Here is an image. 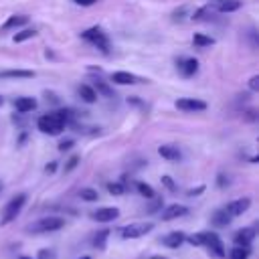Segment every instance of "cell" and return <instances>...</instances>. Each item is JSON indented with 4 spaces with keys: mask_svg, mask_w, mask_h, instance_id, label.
<instances>
[{
    "mask_svg": "<svg viewBox=\"0 0 259 259\" xmlns=\"http://www.w3.org/2000/svg\"><path fill=\"white\" fill-rule=\"evenodd\" d=\"M79 259H91V257H87V255H85V257H79Z\"/></svg>",
    "mask_w": 259,
    "mask_h": 259,
    "instance_id": "cell-41",
    "label": "cell"
},
{
    "mask_svg": "<svg viewBox=\"0 0 259 259\" xmlns=\"http://www.w3.org/2000/svg\"><path fill=\"white\" fill-rule=\"evenodd\" d=\"M136 190H138L142 196H146V198H154V196H156L154 188H152L148 182H136Z\"/></svg>",
    "mask_w": 259,
    "mask_h": 259,
    "instance_id": "cell-26",
    "label": "cell"
},
{
    "mask_svg": "<svg viewBox=\"0 0 259 259\" xmlns=\"http://www.w3.org/2000/svg\"><path fill=\"white\" fill-rule=\"evenodd\" d=\"M249 206H251V198H249V196H243V198L231 200V202L225 206V212L233 219V217H239V214H243L245 210H249Z\"/></svg>",
    "mask_w": 259,
    "mask_h": 259,
    "instance_id": "cell-10",
    "label": "cell"
},
{
    "mask_svg": "<svg viewBox=\"0 0 259 259\" xmlns=\"http://www.w3.org/2000/svg\"><path fill=\"white\" fill-rule=\"evenodd\" d=\"M14 107L18 113H28L36 107V99L34 97H16L14 99Z\"/></svg>",
    "mask_w": 259,
    "mask_h": 259,
    "instance_id": "cell-18",
    "label": "cell"
},
{
    "mask_svg": "<svg viewBox=\"0 0 259 259\" xmlns=\"http://www.w3.org/2000/svg\"><path fill=\"white\" fill-rule=\"evenodd\" d=\"M158 154H160L164 160H168V162H178V160H182V152L178 150V146H172V144H162V146H158Z\"/></svg>",
    "mask_w": 259,
    "mask_h": 259,
    "instance_id": "cell-13",
    "label": "cell"
},
{
    "mask_svg": "<svg viewBox=\"0 0 259 259\" xmlns=\"http://www.w3.org/2000/svg\"><path fill=\"white\" fill-rule=\"evenodd\" d=\"M249 89L251 91H259V75H253L249 79Z\"/></svg>",
    "mask_w": 259,
    "mask_h": 259,
    "instance_id": "cell-34",
    "label": "cell"
},
{
    "mask_svg": "<svg viewBox=\"0 0 259 259\" xmlns=\"http://www.w3.org/2000/svg\"><path fill=\"white\" fill-rule=\"evenodd\" d=\"M249 253H251V249L249 247H235V249H231L229 251V259H247L249 257Z\"/></svg>",
    "mask_w": 259,
    "mask_h": 259,
    "instance_id": "cell-25",
    "label": "cell"
},
{
    "mask_svg": "<svg viewBox=\"0 0 259 259\" xmlns=\"http://www.w3.org/2000/svg\"><path fill=\"white\" fill-rule=\"evenodd\" d=\"M160 182H162V184H164L168 190H172V192L176 190V182H174L170 176H162V178H160Z\"/></svg>",
    "mask_w": 259,
    "mask_h": 259,
    "instance_id": "cell-31",
    "label": "cell"
},
{
    "mask_svg": "<svg viewBox=\"0 0 259 259\" xmlns=\"http://www.w3.org/2000/svg\"><path fill=\"white\" fill-rule=\"evenodd\" d=\"M65 227V219L63 217H42L36 219L34 223H30L26 227L28 233H51V231H59Z\"/></svg>",
    "mask_w": 259,
    "mask_h": 259,
    "instance_id": "cell-3",
    "label": "cell"
},
{
    "mask_svg": "<svg viewBox=\"0 0 259 259\" xmlns=\"http://www.w3.org/2000/svg\"><path fill=\"white\" fill-rule=\"evenodd\" d=\"M241 4H243L241 0H223V2L214 4V10L217 12H235L241 8Z\"/></svg>",
    "mask_w": 259,
    "mask_h": 259,
    "instance_id": "cell-20",
    "label": "cell"
},
{
    "mask_svg": "<svg viewBox=\"0 0 259 259\" xmlns=\"http://www.w3.org/2000/svg\"><path fill=\"white\" fill-rule=\"evenodd\" d=\"M111 81L117 85H140V83H146L148 79L127 73V71H115V73H111Z\"/></svg>",
    "mask_w": 259,
    "mask_h": 259,
    "instance_id": "cell-9",
    "label": "cell"
},
{
    "mask_svg": "<svg viewBox=\"0 0 259 259\" xmlns=\"http://www.w3.org/2000/svg\"><path fill=\"white\" fill-rule=\"evenodd\" d=\"M204 190V186H198V188H192V190H188V196H198L200 192Z\"/></svg>",
    "mask_w": 259,
    "mask_h": 259,
    "instance_id": "cell-38",
    "label": "cell"
},
{
    "mask_svg": "<svg viewBox=\"0 0 259 259\" xmlns=\"http://www.w3.org/2000/svg\"><path fill=\"white\" fill-rule=\"evenodd\" d=\"M188 212V208L184 204H168L164 210H162V221H174V219H180Z\"/></svg>",
    "mask_w": 259,
    "mask_h": 259,
    "instance_id": "cell-14",
    "label": "cell"
},
{
    "mask_svg": "<svg viewBox=\"0 0 259 259\" xmlns=\"http://www.w3.org/2000/svg\"><path fill=\"white\" fill-rule=\"evenodd\" d=\"M77 6H91V4H95L97 0H73Z\"/></svg>",
    "mask_w": 259,
    "mask_h": 259,
    "instance_id": "cell-37",
    "label": "cell"
},
{
    "mask_svg": "<svg viewBox=\"0 0 259 259\" xmlns=\"http://www.w3.org/2000/svg\"><path fill=\"white\" fill-rule=\"evenodd\" d=\"M107 237H109V231H107V229L99 231V233L93 237V245H95L97 249H103V247H105V241H107Z\"/></svg>",
    "mask_w": 259,
    "mask_h": 259,
    "instance_id": "cell-28",
    "label": "cell"
},
{
    "mask_svg": "<svg viewBox=\"0 0 259 259\" xmlns=\"http://www.w3.org/2000/svg\"><path fill=\"white\" fill-rule=\"evenodd\" d=\"M152 259H164V257H152Z\"/></svg>",
    "mask_w": 259,
    "mask_h": 259,
    "instance_id": "cell-42",
    "label": "cell"
},
{
    "mask_svg": "<svg viewBox=\"0 0 259 259\" xmlns=\"http://www.w3.org/2000/svg\"><path fill=\"white\" fill-rule=\"evenodd\" d=\"M107 190H109V194H113V196H121V194L125 192V186H123L121 182H109V184H107Z\"/></svg>",
    "mask_w": 259,
    "mask_h": 259,
    "instance_id": "cell-29",
    "label": "cell"
},
{
    "mask_svg": "<svg viewBox=\"0 0 259 259\" xmlns=\"http://www.w3.org/2000/svg\"><path fill=\"white\" fill-rule=\"evenodd\" d=\"M184 233L182 231H172V233H168L164 239H162V245H166V247H170V249H178L182 243H184Z\"/></svg>",
    "mask_w": 259,
    "mask_h": 259,
    "instance_id": "cell-16",
    "label": "cell"
},
{
    "mask_svg": "<svg viewBox=\"0 0 259 259\" xmlns=\"http://www.w3.org/2000/svg\"><path fill=\"white\" fill-rule=\"evenodd\" d=\"M0 190H2V182H0Z\"/></svg>",
    "mask_w": 259,
    "mask_h": 259,
    "instance_id": "cell-43",
    "label": "cell"
},
{
    "mask_svg": "<svg viewBox=\"0 0 259 259\" xmlns=\"http://www.w3.org/2000/svg\"><path fill=\"white\" fill-rule=\"evenodd\" d=\"M91 87L95 89V93H97V95L101 93L103 97H115V95H113V91H111V87H109L105 81H95Z\"/></svg>",
    "mask_w": 259,
    "mask_h": 259,
    "instance_id": "cell-22",
    "label": "cell"
},
{
    "mask_svg": "<svg viewBox=\"0 0 259 259\" xmlns=\"http://www.w3.org/2000/svg\"><path fill=\"white\" fill-rule=\"evenodd\" d=\"M73 146H75L73 140H63V142L59 144V152H67V150H71Z\"/></svg>",
    "mask_w": 259,
    "mask_h": 259,
    "instance_id": "cell-33",
    "label": "cell"
},
{
    "mask_svg": "<svg viewBox=\"0 0 259 259\" xmlns=\"http://www.w3.org/2000/svg\"><path fill=\"white\" fill-rule=\"evenodd\" d=\"M77 91H79V97H81L85 103H95V101H97V97H99V95L95 93V89H93L91 85H87V83L79 85V89H77Z\"/></svg>",
    "mask_w": 259,
    "mask_h": 259,
    "instance_id": "cell-19",
    "label": "cell"
},
{
    "mask_svg": "<svg viewBox=\"0 0 259 259\" xmlns=\"http://www.w3.org/2000/svg\"><path fill=\"white\" fill-rule=\"evenodd\" d=\"M24 202H26V194H24V192H20V194L12 196V198L6 202L4 210H2V219H0V225H8V223H12V221H14V219L20 214V210H22Z\"/></svg>",
    "mask_w": 259,
    "mask_h": 259,
    "instance_id": "cell-4",
    "label": "cell"
},
{
    "mask_svg": "<svg viewBox=\"0 0 259 259\" xmlns=\"http://www.w3.org/2000/svg\"><path fill=\"white\" fill-rule=\"evenodd\" d=\"M176 69L182 77H194L198 73V61L194 57H180L176 61Z\"/></svg>",
    "mask_w": 259,
    "mask_h": 259,
    "instance_id": "cell-7",
    "label": "cell"
},
{
    "mask_svg": "<svg viewBox=\"0 0 259 259\" xmlns=\"http://www.w3.org/2000/svg\"><path fill=\"white\" fill-rule=\"evenodd\" d=\"M36 36V28H22L14 34V42H24L28 38H34Z\"/></svg>",
    "mask_w": 259,
    "mask_h": 259,
    "instance_id": "cell-23",
    "label": "cell"
},
{
    "mask_svg": "<svg viewBox=\"0 0 259 259\" xmlns=\"http://www.w3.org/2000/svg\"><path fill=\"white\" fill-rule=\"evenodd\" d=\"M176 109L186 111V113H196V111H204L206 103L194 97H182V99H176Z\"/></svg>",
    "mask_w": 259,
    "mask_h": 259,
    "instance_id": "cell-8",
    "label": "cell"
},
{
    "mask_svg": "<svg viewBox=\"0 0 259 259\" xmlns=\"http://www.w3.org/2000/svg\"><path fill=\"white\" fill-rule=\"evenodd\" d=\"M77 164H79V156H71L65 164V172H71L73 168H77Z\"/></svg>",
    "mask_w": 259,
    "mask_h": 259,
    "instance_id": "cell-30",
    "label": "cell"
},
{
    "mask_svg": "<svg viewBox=\"0 0 259 259\" xmlns=\"http://www.w3.org/2000/svg\"><path fill=\"white\" fill-rule=\"evenodd\" d=\"M34 71H26V69H8V71H0V79H32Z\"/></svg>",
    "mask_w": 259,
    "mask_h": 259,
    "instance_id": "cell-17",
    "label": "cell"
},
{
    "mask_svg": "<svg viewBox=\"0 0 259 259\" xmlns=\"http://www.w3.org/2000/svg\"><path fill=\"white\" fill-rule=\"evenodd\" d=\"M81 38H83V40H87L89 45H93L95 49H99L103 55H107V53H109V49H111L109 38H107V34L103 32V28H101V26L85 28V30L81 32Z\"/></svg>",
    "mask_w": 259,
    "mask_h": 259,
    "instance_id": "cell-2",
    "label": "cell"
},
{
    "mask_svg": "<svg viewBox=\"0 0 259 259\" xmlns=\"http://www.w3.org/2000/svg\"><path fill=\"white\" fill-rule=\"evenodd\" d=\"M212 223H214L217 227H227V225L231 223V217L225 212V208H221V210H217V212L212 214Z\"/></svg>",
    "mask_w": 259,
    "mask_h": 259,
    "instance_id": "cell-24",
    "label": "cell"
},
{
    "mask_svg": "<svg viewBox=\"0 0 259 259\" xmlns=\"http://www.w3.org/2000/svg\"><path fill=\"white\" fill-rule=\"evenodd\" d=\"M91 217L95 221H99V223H109V221H115L119 217V208H115V206H101Z\"/></svg>",
    "mask_w": 259,
    "mask_h": 259,
    "instance_id": "cell-11",
    "label": "cell"
},
{
    "mask_svg": "<svg viewBox=\"0 0 259 259\" xmlns=\"http://www.w3.org/2000/svg\"><path fill=\"white\" fill-rule=\"evenodd\" d=\"M55 170H57V162H49V164L45 166V172H47V174H53Z\"/></svg>",
    "mask_w": 259,
    "mask_h": 259,
    "instance_id": "cell-36",
    "label": "cell"
},
{
    "mask_svg": "<svg viewBox=\"0 0 259 259\" xmlns=\"http://www.w3.org/2000/svg\"><path fill=\"white\" fill-rule=\"evenodd\" d=\"M152 229H154L152 223H132V225L121 227L119 229V235H121V239H140L146 233H150Z\"/></svg>",
    "mask_w": 259,
    "mask_h": 259,
    "instance_id": "cell-6",
    "label": "cell"
},
{
    "mask_svg": "<svg viewBox=\"0 0 259 259\" xmlns=\"http://www.w3.org/2000/svg\"><path fill=\"white\" fill-rule=\"evenodd\" d=\"M24 24H28V16H24V14H14V16H8V18H6V22L0 26V32H10V30H16V28H20V26H24Z\"/></svg>",
    "mask_w": 259,
    "mask_h": 259,
    "instance_id": "cell-12",
    "label": "cell"
},
{
    "mask_svg": "<svg viewBox=\"0 0 259 259\" xmlns=\"http://www.w3.org/2000/svg\"><path fill=\"white\" fill-rule=\"evenodd\" d=\"M38 259H57V255H55L53 249H40L38 251Z\"/></svg>",
    "mask_w": 259,
    "mask_h": 259,
    "instance_id": "cell-32",
    "label": "cell"
},
{
    "mask_svg": "<svg viewBox=\"0 0 259 259\" xmlns=\"http://www.w3.org/2000/svg\"><path fill=\"white\" fill-rule=\"evenodd\" d=\"M219 2H223V0H210V4L214 6V4H219Z\"/></svg>",
    "mask_w": 259,
    "mask_h": 259,
    "instance_id": "cell-39",
    "label": "cell"
},
{
    "mask_svg": "<svg viewBox=\"0 0 259 259\" xmlns=\"http://www.w3.org/2000/svg\"><path fill=\"white\" fill-rule=\"evenodd\" d=\"M217 184H219L221 188H225V186L229 184V176H225V174H219V178H217Z\"/></svg>",
    "mask_w": 259,
    "mask_h": 259,
    "instance_id": "cell-35",
    "label": "cell"
},
{
    "mask_svg": "<svg viewBox=\"0 0 259 259\" xmlns=\"http://www.w3.org/2000/svg\"><path fill=\"white\" fill-rule=\"evenodd\" d=\"M79 196H81V200H87V202H95L99 198V194H97L95 188H81L79 190Z\"/></svg>",
    "mask_w": 259,
    "mask_h": 259,
    "instance_id": "cell-27",
    "label": "cell"
},
{
    "mask_svg": "<svg viewBox=\"0 0 259 259\" xmlns=\"http://www.w3.org/2000/svg\"><path fill=\"white\" fill-rule=\"evenodd\" d=\"M65 125H67V111H51L36 119V127L49 136H59L65 130Z\"/></svg>",
    "mask_w": 259,
    "mask_h": 259,
    "instance_id": "cell-1",
    "label": "cell"
},
{
    "mask_svg": "<svg viewBox=\"0 0 259 259\" xmlns=\"http://www.w3.org/2000/svg\"><path fill=\"white\" fill-rule=\"evenodd\" d=\"M0 105H2V97H0Z\"/></svg>",
    "mask_w": 259,
    "mask_h": 259,
    "instance_id": "cell-44",
    "label": "cell"
},
{
    "mask_svg": "<svg viewBox=\"0 0 259 259\" xmlns=\"http://www.w3.org/2000/svg\"><path fill=\"white\" fill-rule=\"evenodd\" d=\"M192 45L198 47V49H204V47L214 45V38H212V36H206V34H202V32H196V34L192 36Z\"/></svg>",
    "mask_w": 259,
    "mask_h": 259,
    "instance_id": "cell-21",
    "label": "cell"
},
{
    "mask_svg": "<svg viewBox=\"0 0 259 259\" xmlns=\"http://www.w3.org/2000/svg\"><path fill=\"white\" fill-rule=\"evenodd\" d=\"M235 243L239 245V247H249L251 243H253V239H255V231L253 229H239L237 233H235Z\"/></svg>",
    "mask_w": 259,
    "mask_h": 259,
    "instance_id": "cell-15",
    "label": "cell"
},
{
    "mask_svg": "<svg viewBox=\"0 0 259 259\" xmlns=\"http://www.w3.org/2000/svg\"><path fill=\"white\" fill-rule=\"evenodd\" d=\"M18 259H32V257H26V255H22V257H18Z\"/></svg>",
    "mask_w": 259,
    "mask_h": 259,
    "instance_id": "cell-40",
    "label": "cell"
},
{
    "mask_svg": "<svg viewBox=\"0 0 259 259\" xmlns=\"http://www.w3.org/2000/svg\"><path fill=\"white\" fill-rule=\"evenodd\" d=\"M198 237H200V243L208 249V255H212V257H217V259H225V257H227L225 245H223V241L219 239L217 233L202 231V233H198Z\"/></svg>",
    "mask_w": 259,
    "mask_h": 259,
    "instance_id": "cell-5",
    "label": "cell"
}]
</instances>
